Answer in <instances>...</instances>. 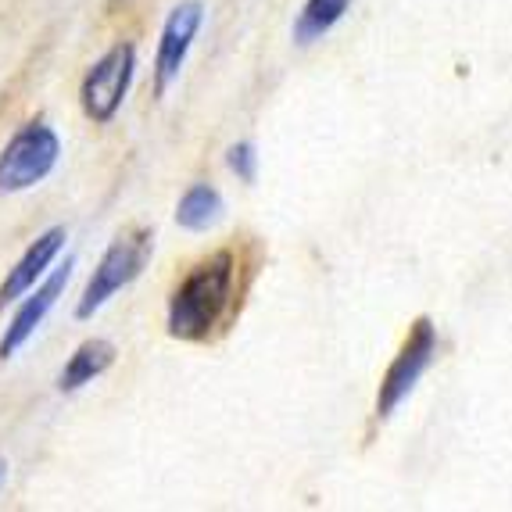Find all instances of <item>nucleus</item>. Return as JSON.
I'll list each match as a JSON object with an SVG mask.
<instances>
[{"mask_svg": "<svg viewBox=\"0 0 512 512\" xmlns=\"http://www.w3.org/2000/svg\"><path fill=\"white\" fill-rule=\"evenodd\" d=\"M351 4H355V0H305V8L294 18V43L308 47V43L323 40V36L348 15Z\"/></svg>", "mask_w": 512, "mask_h": 512, "instance_id": "11", "label": "nucleus"}, {"mask_svg": "<svg viewBox=\"0 0 512 512\" xmlns=\"http://www.w3.org/2000/svg\"><path fill=\"white\" fill-rule=\"evenodd\" d=\"M65 240H69V233L61 230V226H54V230L40 233V237L29 244L26 255L18 258L15 269L8 273V280L0 283V308H8L11 301H18L26 291H33L36 283L47 276V269L58 262L61 251H65Z\"/></svg>", "mask_w": 512, "mask_h": 512, "instance_id": "8", "label": "nucleus"}, {"mask_svg": "<svg viewBox=\"0 0 512 512\" xmlns=\"http://www.w3.org/2000/svg\"><path fill=\"white\" fill-rule=\"evenodd\" d=\"M222 215H226V201H222V194L212 183H194V187L180 197V208H176V222L190 233L212 230Z\"/></svg>", "mask_w": 512, "mask_h": 512, "instance_id": "10", "label": "nucleus"}, {"mask_svg": "<svg viewBox=\"0 0 512 512\" xmlns=\"http://www.w3.org/2000/svg\"><path fill=\"white\" fill-rule=\"evenodd\" d=\"M133 76H137V47L133 43H115L108 54H101L79 86L86 119L101 122V126L115 119L129 86H133Z\"/></svg>", "mask_w": 512, "mask_h": 512, "instance_id": "4", "label": "nucleus"}, {"mask_svg": "<svg viewBox=\"0 0 512 512\" xmlns=\"http://www.w3.org/2000/svg\"><path fill=\"white\" fill-rule=\"evenodd\" d=\"M226 162H230V169L237 172V180H244V183L258 180V151H255V144H248V140L233 144L230 151H226Z\"/></svg>", "mask_w": 512, "mask_h": 512, "instance_id": "12", "label": "nucleus"}, {"mask_svg": "<svg viewBox=\"0 0 512 512\" xmlns=\"http://www.w3.org/2000/svg\"><path fill=\"white\" fill-rule=\"evenodd\" d=\"M233 276H237L233 251H215L212 258L190 269L169 301V333L176 341H205L222 323L233 301Z\"/></svg>", "mask_w": 512, "mask_h": 512, "instance_id": "1", "label": "nucleus"}, {"mask_svg": "<svg viewBox=\"0 0 512 512\" xmlns=\"http://www.w3.org/2000/svg\"><path fill=\"white\" fill-rule=\"evenodd\" d=\"M72 269H76V262L69 258V262L58 265V269H54L40 287H33V291L22 294L26 301L18 305V312L11 316L8 330H4V337H0V359H11L18 348H26L29 337L40 330L43 319L51 316V308L58 305V298L65 294V287H69V280H72Z\"/></svg>", "mask_w": 512, "mask_h": 512, "instance_id": "7", "label": "nucleus"}, {"mask_svg": "<svg viewBox=\"0 0 512 512\" xmlns=\"http://www.w3.org/2000/svg\"><path fill=\"white\" fill-rule=\"evenodd\" d=\"M111 4H119V0H111Z\"/></svg>", "mask_w": 512, "mask_h": 512, "instance_id": "14", "label": "nucleus"}, {"mask_svg": "<svg viewBox=\"0 0 512 512\" xmlns=\"http://www.w3.org/2000/svg\"><path fill=\"white\" fill-rule=\"evenodd\" d=\"M201 26H205V4L201 0H183L169 11L162 26V40H158V54H154V94L158 97L169 94V86L180 79Z\"/></svg>", "mask_w": 512, "mask_h": 512, "instance_id": "6", "label": "nucleus"}, {"mask_svg": "<svg viewBox=\"0 0 512 512\" xmlns=\"http://www.w3.org/2000/svg\"><path fill=\"white\" fill-rule=\"evenodd\" d=\"M4 480H8V459L0 455V487H4Z\"/></svg>", "mask_w": 512, "mask_h": 512, "instance_id": "13", "label": "nucleus"}, {"mask_svg": "<svg viewBox=\"0 0 512 512\" xmlns=\"http://www.w3.org/2000/svg\"><path fill=\"white\" fill-rule=\"evenodd\" d=\"M61 140L47 122H26L0 151V194H18L54 172Z\"/></svg>", "mask_w": 512, "mask_h": 512, "instance_id": "3", "label": "nucleus"}, {"mask_svg": "<svg viewBox=\"0 0 512 512\" xmlns=\"http://www.w3.org/2000/svg\"><path fill=\"white\" fill-rule=\"evenodd\" d=\"M154 255V233L144 230V226H133V230L119 233V237L111 240L108 251L101 255L97 262L94 276L86 283L83 298L76 305V319H94L104 305H108L122 287L137 280L140 273L147 269Z\"/></svg>", "mask_w": 512, "mask_h": 512, "instance_id": "2", "label": "nucleus"}, {"mask_svg": "<svg viewBox=\"0 0 512 512\" xmlns=\"http://www.w3.org/2000/svg\"><path fill=\"white\" fill-rule=\"evenodd\" d=\"M434 355H437V326L430 323L427 316H419L409 333V341L402 344L398 359L391 362L384 384H380V394H376V416L391 419L394 412H398V405L416 391V384L427 376V369L434 366Z\"/></svg>", "mask_w": 512, "mask_h": 512, "instance_id": "5", "label": "nucleus"}, {"mask_svg": "<svg viewBox=\"0 0 512 512\" xmlns=\"http://www.w3.org/2000/svg\"><path fill=\"white\" fill-rule=\"evenodd\" d=\"M111 362H115V344H111V341H101V337H94V341L79 344L76 355H72V359L65 362V369H61L58 387L65 394H72V391H79V387L94 384L97 376L108 373Z\"/></svg>", "mask_w": 512, "mask_h": 512, "instance_id": "9", "label": "nucleus"}]
</instances>
